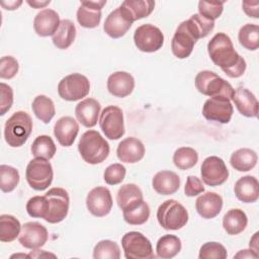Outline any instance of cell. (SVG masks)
<instances>
[{"label": "cell", "instance_id": "6da1fadb", "mask_svg": "<svg viewBox=\"0 0 259 259\" xmlns=\"http://www.w3.org/2000/svg\"><path fill=\"white\" fill-rule=\"evenodd\" d=\"M207 53L214 65L230 78L241 77L246 70V61L234 49L229 35L219 32L207 44Z\"/></svg>", "mask_w": 259, "mask_h": 259}, {"label": "cell", "instance_id": "7a4b0ae2", "mask_svg": "<svg viewBox=\"0 0 259 259\" xmlns=\"http://www.w3.org/2000/svg\"><path fill=\"white\" fill-rule=\"evenodd\" d=\"M78 151L86 163L96 165L108 157L110 149L108 143L97 131L89 130L81 136Z\"/></svg>", "mask_w": 259, "mask_h": 259}, {"label": "cell", "instance_id": "3957f363", "mask_svg": "<svg viewBox=\"0 0 259 259\" xmlns=\"http://www.w3.org/2000/svg\"><path fill=\"white\" fill-rule=\"evenodd\" d=\"M32 131L30 115L22 110L14 112L5 122L4 138L8 146L18 148L24 145Z\"/></svg>", "mask_w": 259, "mask_h": 259}, {"label": "cell", "instance_id": "277c9868", "mask_svg": "<svg viewBox=\"0 0 259 259\" xmlns=\"http://www.w3.org/2000/svg\"><path fill=\"white\" fill-rule=\"evenodd\" d=\"M159 225L167 231H177L188 222L187 209L177 200L168 199L162 202L157 209Z\"/></svg>", "mask_w": 259, "mask_h": 259}, {"label": "cell", "instance_id": "5b68a950", "mask_svg": "<svg viewBox=\"0 0 259 259\" xmlns=\"http://www.w3.org/2000/svg\"><path fill=\"white\" fill-rule=\"evenodd\" d=\"M194 82L196 89L201 94L209 97L225 96L232 100L235 92V89L228 81L208 70H203L197 73Z\"/></svg>", "mask_w": 259, "mask_h": 259}, {"label": "cell", "instance_id": "8992f818", "mask_svg": "<svg viewBox=\"0 0 259 259\" xmlns=\"http://www.w3.org/2000/svg\"><path fill=\"white\" fill-rule=\"evenodd\" d=\"M121 246L126 259H152L155 257L150 240L137 231L127 232L121 238Z\"/></svg>", "mask_w": 259, "mask_h": 259}, {"label": "cell", "instance_id": "52a82bcc", "mask_svg": "<svg viewBox=\"0 0 259 259\" xmlns=\"http://www.w3.org/2000/svg\"><path fill=\"white\" fill-rule=\"evenodd\" d=\"M54 172L49 160L35 158L29 161L25 170V178L28 185L34 190L47 189L53 181Z\"/></svg>", "mask_w": 259, "mask_h": 259}, {"label": "cell", "instance_id": "ba28073f", "mask_svg": "<svg viewBox=\"0 0 259 259\" xmlns=\"http://www.w3.org/2000/svg\"><path fill=\"white\" fill-rule=\"evenodd\" d=\"M198 39L199 38L190 21L188 19L182 21L178 25L171 40V50L173 55L178 59L188 58Z\"/></svg>", "mask_w": 259, "mask_h": 259}, {"label": "cell", "instance_id": "9c48e42d", "mask_svg": "<svg viewBox=\"0 0 259 259\" xmlns=\"http://www.w3.org/2000/svg\"><path fill=\"white\" fill-rule=\"evenodd\" d=\"M90 91L88 78L80 73H73L64 77L58 84L60 97L67 101H77L86 97Z\"/></svg>", "mask_w": 259, "mask_h": 259}, {"label": "cell", "instance_id": "30bf717a", "mask_svg": "<svg viewBox=\"0 0 259 259\" xmlns=\"http://www.w3.org/2000/svg\"><path fill=\"white\" fill-rule=\"evenodd\" d=\"M134 42L141 52L154 53L162 48L164 34L159 27L153 24H142L135 30Z\"/></svg>", "mask_w": 259, "mask_h": 259}, {"label": "cell", "instance_id": "8fae6325", "mask_svg": "<svg viewBox=\"0 0 259 259\" xmlns=\"http://www.w3.org/2000/svg\"><path fill=\"white\" fill-rule=\"evenodd\" d=\"M99 125L109 140H118L124 135L122 110L115 105L106 106L99 117Z\"/></svg>", "mask_w": 259, "mask_h": 259}, {"label": "cell", "instance_id": "7c38bea8", "mask_svg": "<svg viewBox=\"0 0 259 259\" xmlns=\"http://www.w3.org/2000/svg\"><path fill=\"white\" fill-rule=\"evenodd\" d=\"M200 175L206 185L219 186L228 180L229 170L222 158L209 156L205 158L201 164Z\"/></svg>", "mask_w": 259, "mask_h": 259}, {"label": "cell", "instance_id": "4fadbf2b", "mask_svg": "<svg viewBox=\"0 0 259 259\" xmlns=\"http://www.w3.org/2000/svg\"><path fill=\"white\" fill-rule=\"evenodd\" d=\"M50 202V211L45 221L50 224H58L62 222L68 214L70 198L68 192L61 187L51 188L45 194Z\"/></svg>", "mask_w": 259, "mask_h": 259}, {"label": "cell", "instance_id": "5bb4252c", "mask_svg": "<svg viewBox=\"0 0 259 259\" xmlns=\"http://www.w3.org/2000/svg\"><path fill=\"white\" fill-rule=\"evenodd\" d=\"M134 22L135 21L127 9L120 5L108 14L104 21L103 29L110 37L119 38L127 32Z\"/></svg>", "mask_w": 259, "mask_h": 259}, {"label": "cell", "instance_id": "9a60e30c", "mask_svg": "<svg viewBox=\"0 0 259 259\" xmlns=\"http://www.w3.org/2000/svg\"><path fill=\"white\" fill-rule=\"evenodd\" d=\"M231 100L225 96H213L208 98L202 106V115L210 121L228 123L233 115Z\"/></svg>", "mask_w": 259, "mask_h": 259}, {"label": "cell", "instance_id": "2e32d148", "mask_svg": "<svg viewBox=\"0 0 259 259\" xmlns=\"http://www.w3.org/2000/svg\"><path fill=\"white\" fill-rule=\"evenodd\" d=\"M86 206L91 214L97 218L107 215L112 208V197L108 188L97 186L89 191L86 197Z\"/></svg>", "mask_w": 259, "mask_h": 259}, {"label": "cell", "instance_id": "e0dca14e", "mask_svg": "<svg viewBox=\"0 0 259 259\" xmlns=\"http://www.w3.org/2000/svg\"><path fill=\"white\" fill-rule=\"evenodd\" d=\"M48 230L37 222H28L21 227L18 241L24 248L35 250L42 247L48 241Z\"/></svg>", "mask_w": 259, "mask_h": 259}, {"label": "cell", "instance_id": "ac0fdd59", "mask_svg": "<svg viewBox=\"0 0 259 259\" xmlns=\"http://www.w3.org/2000/svg\"><path fill=\"white\" fill-rule=\"evenodd\" d=\"M106 4V0L82 1L77 10V21L85 28H94L98 26L101 20V9Z\"/></svg>", "mask_w": 259, "mask_h": 259}, {"label": "cell", "instance_id": "d6986e66", "mask_svg": "<svg viewBox=\"0 0 259 259\" xmlns=\"http://www.w3.org/2000/svg\"><path fill=\"white\" fill-rule=\"evenodd\" d=\"M116 155L121 162L134 164L144 158L145 146L139 139L135 137H128L118 144Z\"/></svg>", "mask_w": 259, "mask_h": 259}, {"label": "cell", "instance_id": "ffe728a7", "mask_svg": "<svg viewBox=\"0 0 259 259\" xmlns=\"http://www.w3.org/2000/svg\"><path fill=\"white\" fill-rule=\"evenodd\" d=\"M79 133V124L71 116L60 117L54 125V135L63 147H70L75 142Z\"/></svg>", "mask_w": 259, "mask_h": 259}, {"label": "cell", "instance_id": "44dd1931", "mask_svg": "<svg viewBox=\"0 0 259 259\" xmlns=\"http://www.w3.org/2000/svg\"><path fill=\"white\" fill-rule=\"evenodd\" d=\"M135 88L134 77L124 71H117L109 75L107 79V90L115 97H126Z\"/></svg>", "mask_w": 259, "mask_h": 259}, {"label": "cell", "instance_id": "7402d4cb", "mask_svg": "<svg viewBox=\"0 0 259 259\" xmlns=\"http://www.w3.org/2000/svg\"><path fill=\"white\" fill-rule=\"evenodd\" d=\"M195 208L201 218L206 220L213 219L223 208V198L217 192H204L196 198Z\"/></svg>", "mask_w": 259, "mask_h": 259}, {"label": "cell", "instance_id": "603a6c76", "mask_svg": "<svg viewBox=\"0 0 259 259\" xmlns=\"http://www.w3.org/2000/svg\"><path fill=\"white\" fill-rule=\"evenodd\" d=\"M59 14L50 8L38 12L33 19V28L37 35L46 37L54 35L60 25Z\"/></svg>", "mask_w": 259, "mask_h": 259}, {"label": "cell", "instance_id": "cb8c5ba5", "mask_svg": "<svg viewBox=\"0 0 259 259\" xmlns=\"http://www.w3.org/2000/svg\"><path fill=\"white\" fill-rule=\"evenodd\" d=\"M101 105L94 98H86L75 107V115L78 121L86 127H93L97 123Z\"/></svg>", "mask_w": 259, "mask_h": 259}, {"label": "cell", "instance_id": "d4e9b609", "mask_svg": "<svg viewBox=\"0 0 259 259\" xmlns=\"http://www.w3.org/2000/svg\"><path fill=\"white\" fill-rule=\"evenodd\" d=\"M232 100L242 115L246 117H256L258 115V100L247 88H237Z\"/></svg>", "mask_w": 259, "mask_h": 259}, {"label": "cell", "instance_id": "484cf974", "mask_svg": "<svg viewBox=\"0 0 259 259\" xmlns=\"http://www.w3.org/2000/svg\"><path fill=\"white\" fill-rule=\"evenodd\" d=\"M234 192L240 201L253 203L259 198V182L254 176H243L235 183Z\"/></svg>", "mask_w": 259, "mask_h": 259}, {"label": "cell", "instance_id": "4316f807", "mask_svg": "<svg viewBox=\"0 0 259 259\" xmlns=\"http://www.w3.org/2000/svg\"><path fill=\"white\" fill-rule=\"evenodd\" d=\"M152 186L154 190L161 195H171L179 189L180 178L173 171L162 170L154 175Z\"/></svg>", "mask_w": 259, "mask_h": 259}, {"label": "cell", "instance_id": "83f0119b", "mask_svg": "<svg viewBox=\"0 0 259 259\" xmlns=\"http://www.w3.org/2000/svg\"><path fill=\"white\" fill-rule=\"evenodd\" d=\"M121 210L123 220L134 226L145 224L150 217V206L144 198L133 201Z\"/></svg>", "mask_w": 259, "mask_h": 259}, {"label": "cell", "instance_id": "f1b7e54d", "mask_svg": "<svg viewBox=\"0 0 259 259\" xmlns=\"http://www.w3.org/2000/svg\"><path fill=\"white\" fill-rule=\"evenodd\" d=\"M248 224L247 214L240 208H231L223 218L224 230L232 236L242 233Z\"/></svg>", "mask_w": 259, "mask_h": 259}, {"label": "cell", "instance_id": "f546056e", "mask_svg": "<svg viewBox=\"0 0 259 259\" xmlns=\"http://www.w3.org/2000/svg\"><path fill=\"white\" fill-rule=\"evenodd\" d=\"M76 37V27L75 24L69 19H63L57 31L52 36L53 44L60 50L68 49Z\"/></svg>", "mask_w": 259, "mask_h": 259}, {"label": "cell", "instance_id": "4dcf8cb0", "mask_svg": "<svg viewBox=\"0 0 259 259\" xmlns=\"http://www.w3.org/2000/svg\"><path fill=\"white\" fill-rule=\"evenodd\" d=\"M257 160L258 157L255 151L248 148H242L232 154L230 163L235 170L239 172H247L256 166Z\"/></svg>", "mask_w": 259, "mask_h": 259}, {"label": "cell", "instance_id": "1f68e13d", "mask_svg": "<svg viewBox=\"0 0 259 259\" xmlns=\"http://www.w3.org/2000/svg\"><path fill=\"white\" fill-rule=\"evenodd\" d=\"M181 241L175 235H164L156 244L157 256L163 259L175 257L181 250Z\"/></svg>", "mask_w": 259, "mask_h": 259}, {"label": "cell", "instance_id": "d6a6232c", "mask_svg": "<svg viewBox=\"0 0 259 259\" xmlns=\"http://www.w3.org/2000/svg\"><path fill=\"white\" fill-rule=\"evenodd\" d=\"M34 115L44 123H49L55 116L56 109L53 100L46 95H37L31 103Z\"/></svg>", "mask_w": 259, "mask_h": 259}, {"label": "cell", "instance_id": "836d02e7", "mask_svg": "<svg viewBox=\"0 0 259 259\" xmlns=\"http://www.w3.org/2000/svg\"><path fill=\"white\" fill-rule=\"evenodd\" d=\"M19 221L11 214L0 215V241L10 243L14 241L21 232Z\"/></svg>", "mask_w": 259, "mask_h": 259}, {"label": "cell", "instance_id": "e575fe53", "mask_svg": "<svg viewBox=\"0 0 259 259\" xmlns=\"http://www.w3.org/2000/svg\"><path fill=\"white\" fill-rule=\"evenodd\" d=\"M30 151L34 158L51 160L55 156L57 148L50 136L41 135L34 139Z\"/></svg>", "mask_w": 259, "mask_h": 259}, {"label": "cell", "instance_id": "d590c367", "mask_svg": "<svg viewBox=\"0 0 259 259\" xmlns=\"http://www.w3.org/2000/svg\"><path fill=\"white\" fill-rule=\"evenodd\" d=\"M240 45L249 51H256L259 48V26L247 23L243 25L238 33Z\"/></svg>", "mask_w": 259, "mask_h": 259}, {"label": "cell", "instance_id": "8d00e7d4", "mask_svg": "<svg viewBox=\"0 0 259 259\" xmlns=\"http://www.w3.org/2000/svg\"><path fill=\"white\" fill-rule=\"evenodd\" d=\"M121 5L127 9L136 21L148 17L154 10L155 2L152 0H125Z\"/></svg>", "mask_w": 259, "mask_h": 259}, {"label": "cell", "instance_id": "74e56055", "mask_svg": "<svg viewBox=\"0 0 259 259\" xmlns=\"http://www.w3.org/2000/svg\"><path fill=\"white\" fill-rule=\"evenodd\" d=\"M197 161L198 154L190 147L178 148L173 154V163L180 170H188L194 167Z\"/></svg>", "mask_w": 259, "mask_h": 259}, {"label": "cell", "instance_id": "f35d334b", "mask_svg": "<svg viewBox=\"0 0 259 259\" xmlns=\"http://www.w3.org/2000/svg\"><path fill=\"white\" fill-rule=\"evenodd\" d=\"M143 192L140 187L134 183H126L120 186L116 194V202L120 209L137 199H143Z\"/></svg>", "mask_w": 259, "mask_h": 259}, {"label": "cell", "instance_id": "ab89813d", "mask_svg": "<svg viewBox=\"0 0 259 259\" xmlns=\"http://www.w3.org/2000/svg\"><path fill=\"white\" fill-rule=\"evenodd\" d=\"M19 172L16 168L2 164L0 166V188L3 192H11L19 183Z\"/></svg>", "mask_w": 259, "mask_h": 259}, {"label": "cell", "instance_id": "60d3db41", "mask_svg": "<svg viewBox=\"0 0 259 259\" xmlns=\"http://www.w3.org/2000/svg\"><path fill=\"white\" fill-rule=\"evenodd\" d=\"M119 257V246L111 240H101L93 249L94 259H118Z\"/></svg>", "mask_w": 259, "mask_h": 259}, {"label": "cell", "instance_id": "b9f144b4", "mask_svg": "<svg viewBox=\"0 0 259 259\" xmlns=\"http://www.w3.org/2000/svg\"><path fill=\"white\" fill-rule=\"evenodd\" d=\"M26 211L31 218L46 219L50 211V202L46 195H35L28 199Z\"/></svg>", "mask_w": 259, "mask_h": 259}, {"label": "cell", "instance_id": "7bdbcfd3", "mask_svg": "<svg viewBox=\"0 0 259 259\" xmlns=\"http://www.w3.org/2000/svg\"><path fill=\"white\" fill-rule=\"evenodd\" d=\"M228 256L226 248L218 242H206L200 249L199 259H226Z\"/></svg>", "mask_w": 259, "mask_h": 259}, {"label": "cell", "instance_id": "ee69618b", "mask_svg": "<svg viewBox=\"0 0 259 259\" xmlns=\"http://www.w3.org/2000/svg\"><path fill=\"white\" fill-rule=\"evenodd\" d=\"M224 10V2L219 1H199L198 11L199 14L206 19L214 21L219 18Z\"/></svg>", "mask_w": 259, "mask_h": 259}, {"label": "cell", "instance_id": "f6af8a7d", "mask_svg": "<svg viewBox=\"0 0 259 259\" xmlns=\"http://www.w3.org/2000/svg\"><path fill=\"white\" fill-rule=\"evenodd\" d=\"M126 169L123 165L119 163H114L109 165L104 173H103V179L106 184L108 185H116L119 184L125 177Z\"/></svg>", "mask_w": 259, "mask_h": 259}, {"label": "cell", "instance_id": "bcb514c9", "mask_svg": "<svg viewBox=\"0 0 259 259\" xmlns=\"http://www.w3.org/2000/svg\"><path fill=\"white\" fill-rule=\"evenodd\" d=\"M19 65L15 58L11 56H4L0 60V78L12 79L18 72Z\"/></svg>", "mask_w": 259, "mask_h": 259}, {"label": "cell", "instance_id": "7dc6e473", "mask_svg": "<svg viewBox=\"0 0 259 259\" xmlns=\"http://www.w3.org/2000/svg\"><path fill=\"white\" fill-rule=\"evenodd\" d=\"M189 19L193 23V25H194L195 29L197 30L200 38H203V37L207 36L209 34V32L214 27V21L206 19L205 17L201 16L199 13L192 14Z\"/></svg>", "mask_w": 259, "mask_h": 259}, {"label": "cell", "instance_id": "c3c4849f", "mask_svg": "<svg viewBox=\"0 0 259 259\" xmlns=\"http://www.w3.org/2000/svg\"><path fill=\"white\" fill-rule=\"evenodd\" d=\"M0 115H4L13 104V90L12 88L1 82L0 83Z\"/></svg>", "mask_w": 259, "mask_h": 259}, {"label": "cell", "instance_id": "681fc988", "mask_svg": "<svg viewBox=\"0 0 259 259\" xmlns=\"http://www.w3.org/2000/svg\"><path fill=\"white\" fill-rule=\"evenodd\" d=\"M202 192H204V186L202 184V181L196 176L189 175L186 179V183L184 186L185 195L192 197V196H196Z\"/></svg>", "mask_w": 259, "mask_h": 259}, {"label": "cell", "instance_id": "f907efd6", "mask_svg": "<svg viewBox=\"0 0 259 259\" xmlns=\"http://www.w3.org/2000/svg\"><path fill=\"white\" fill-rule=\"evenodd\" d=\"M244 12L253 18L259 17V2L258 1H244L242 3Z\"/></svg>", "mask_w": 259, "mask_h": 259}, {"label": "cell", "instance_id": "816d5d0a", "mask_svg": "<svg viewBox=\"0 0 259 259\" xmlns=\"http://www.w3.org/2000/svg\"><path fill=\"white\" fill-rule=\"evenodd\" d=\"M258 257H259V254L252 249L241 250L235 255V258H258Z\"/></svg>", "mask_w": 259, "mask_h": 259}, {"label": "cell", "instance_id": "f5cc1de1", "mask_svg": "<svg viewBox=\"0 0 259 259\" xmlns=\"http://www.w3.org/2000/svg\"><path fill=\"white\" fill-rule=\"evenodd\" d=\"M22 4V1L18 0V1H2L1 2V6L4 8V9H7V10H15L17 9L20 5Z\"/></svg>", "mask_w": 259, "mask_h": 259}, {"label": "cell", "instance_id": "db71d44e", "mask_svg": "<svg viewBox=\"0 0 259 259\" xmlns=\"http://www.w3.org/2000/svg\"><path fill=\"white\" fill-rule=\"evenodd\" d=\"M50 3H51L50 0H48V1H27V4L30 5L31 7L35 8V9L42 8V7H45L46 5H48Z\"/></svg>", "mask_w": 259, "mask_h": 259}, {"label": "cell", "instance_id": "11a10c76", "mask_svg": "<svg viewBox=\"0 0 259 259\" xmlns=\"http://www.w3.org/2000/svg\"><path fill=\"white\" fill-rule=\"evenodd\" d=\"M249 245H250V249H252V250H254L255 252L258 253V232L254 234L253 238L250 240V244Z\"/></svg>", "mask_w": 259, "mask_h": 259}, {"label": "cell", "instance_id": "9f6ffc18", "mask_svg": "<svg viewBox=\"0 0 259 259\" xmlns=\"http://www.w3.org/2000/svg\"><path fill=\"white\" fill-rule=\"evenodd\" d=\"M37 254L36 255H33L32 256V258H38V257H42V256H52V257H56L54 254H51V253H47V252H45L44 250H38V249H35L34 250Z\"/></svg>", "mask_w": 259, "mask_h": 259}]
</instances>
